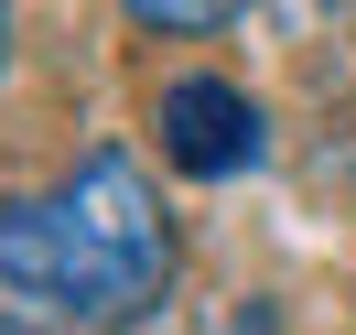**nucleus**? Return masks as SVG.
<instances>
[{
	"label": "nucleus",
	"mask_w": 356,
	"mask_h": 335,
	"mask_svg": "<svg viewBox=\"0 0 356 335\" xmlns=\"http://www.w3.org/2000/svg\"><path fill=\"white\" fill-rule=\"evenodd\" d=\"M184 249L152 173L130 152H87L54 195L0 205V292L65 313V325H152Z\"/></svg>",
	"instance_id": "1"
},
{
	"label": "nucleus",
	"mask_w": 356,
	"mask_h": 335,
	"mask_svg": "<svg viewBox=\"0 0 356 335\" xmlns=\"http://www.w3.org/2000/svg\"><path fill=\"white\" fill-rule=\"evenodd\" d=\"M152 130H162V162L195 173V184H238V173H259V162H270L259 98L227 87V76H173L162 109H152Z\"/></svg>",
	"instance_id": "2"
},
{
	"label": "nucleus",
	"mask_w": 356,
	"mask_h": 335,
	"mask_svg": "<svg viewBox=\"0 0 356 335\" xmlns=\"http://www.w3.org/2000/svg\"><path fill=\"white\" fill-rule=\"evenodd\" d=\"M130 22H140V33H216L227 11H216V0H140Z\"/></svg>",
	"instance_id": "3"
},
{
	"label": "nucleus",
	"mask_w": 356,
	"mask_h": 335,
	"mask_svg": "<svg viewBox=\"0 0 356 335\" xmlns=\"http://www.w3.org/2000/svg\"><path fill=\"white\" fill-rule=\"evenodd\" d=\"M0 335H44V325H33V313H0Z\"/></svg>",
	"instance_id": "4"
},
{
	"label": "nucleus",
	"mask_w": 356,
	"mask_h": 335,
	"mask_svg": "<svg viewBox=\"0 0 356 335\" xmlns=\"http://www.w3.org/2000/svg\"><path fill=\"white\" fill-rule=\"evenodd\" d=\"M0 76H11V22H0Z\"/></svg>",
	"instance_id": "5"
}]
</instances>
